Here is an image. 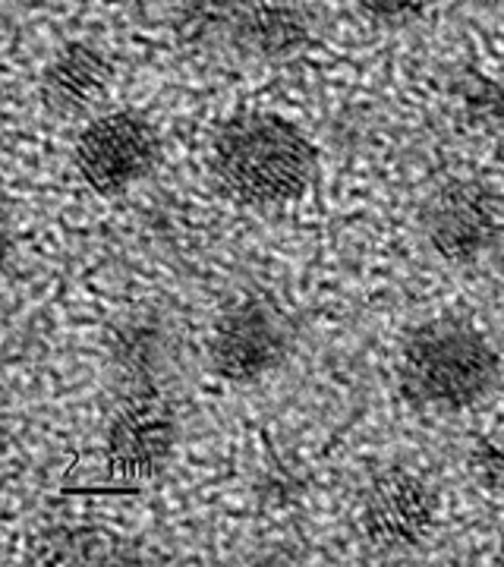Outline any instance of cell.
Masks as SVG:
<instances>
[{"label": "cell", "mask_w": 504, "mask_h": 567, "mask_svg": "<svg viewBox=\"0 0 504 567\" xmlns=\"http://www.w3.org/2000/svg\"><path fill=\"white\" fill-rule=\"evenodd\" d=\"M470 476L492 495H504V432L483 435L466 454Z\"/></svg>", "instance_id": "cell-12"}, {"label": "cell", "mask_w": 504, "mask_h": 567, "mask_svg": "<svg viewBox=\"0 0 504 567\" xmlns=\"http://www.w3.org/2000/svg\"><path fill=\"white\" fill-rule=\"evenodd\" d=\"M398 382L416 410L464 413L488 401L502 385V353L476 322L464 316H435L407 334Z\"/></svg>", "instance_id": "cell-2"}, {"label": "cell", "mask_w": 504, "mask_h": 567, "mask_svg": "<svg viewBox=\"0 0 504 567\" xmlns=\"http://www.w3.org/2000/svg\"><path fill=\"white\" fill-rule=\"evenodd\" d=\"M294 353V322L268 300L224 309L208 338V365L230 385H256Z\"/></svg>", "instance_id": "cell-4"}, {"label": "cell", "mask_w": 504, "mask_h": 567, "mask_svg": "<svg viewBox=\"0 0 504 567\" xmlns=\"http://www.w3.org/2000/svg\"><path fill=\"white\" fill-rule=\"evenodd\" d=\"M73 162L92 193L123 196L158 167L162 136L142 114L111 111L82 130Z\"/></svg>", "instance_id": "cell-5"}, {"label": "cell", "mask_w": 504, "mask_h": 567, "mask_svg": "<svg viewBox=\"0 0 504 567\" xmlns=\"http://www.w3.org/2000/svg\"><path fill=\"white\" fill-rule=\"evenodd\" d=\"M483 7H488V10H498V13H504V0H480Z\"/></svg>", "instance_id": "cell-14"}, {"label": "cell", "mask_w": 504, "mask_h": 567, "mask_svg": "<svg viewBox=\"0 0 504 567\" xmlns=\"http://www.w3.org/2000/svg\"><path fill=\"white\" fill-rule=\"evenodd\" d=\"M174 32L193 51L287 63L316 41V17L300 0H181Z\"/></svg>", "instance_id": "cell-3"}, {"label": "cell", "mask_w": 504, "mask_h": 567, "mask_svg": "<svg viewBox=\"0 0 504 567\" xmlns=\"http://www.w3.org/2000/svg\"><path fill=\"white\" fill-rule=\"evenodd\" d=\"M107 464L123 486L158 480L177 447V416L164 391H133L107 425Z\"/></svg>", "instance_id": "cell-7"}, {"label": "cell", "mask_w": 504, "mask_h": 567, "mask_svg": "<svg viewBox=\"0 0 504 567\" xmlns=\"http://www.w3.org/2000/svg\"><path fill=\"white\" fill-rule=\"evenodd\" d=\"M439 498L423 476L388 466L376 473L360 498V529L379 551L416 548L435 524Z\"/></svg>", "instance_id": "cell-8"}, {"label": "cell", "mask_w": 504, "mask_h": 567, "mask_svg": "<svg viewBox=\"0 0 504 567\" xmlns=\"http://www.w3.org/2000/svg\"><path fill=\"white\" fill-rule=\"evenodd\" d=\"M208 174L230 203L271 208L309 193L319 177V158L312 142L290 121L265 111H243L212 136Z\"/></svg>", "instance_id": "cell-1"}, {"label": "cell", "mask_w": 504, "mask_h": 567, "mask_svg": "<svg viewBox=\"0 0 504 567\" xmlns=\"http://www.w3.org/2000/svg\"><path fill=\"white\" fill-rule=\"evenodd\" d=\"M111 363L117 382L133 391H164L177 365V338L158 316H130L111 338Z\"/></svg>", "instance_id": "cell-10"}, {"label": "cell", "mask_w": 504, "mask_h": 567, "mask_svg": "<svg viewBox=\"0 0 504 567\" xmlns=\"http://www.w3.org/2000/svg\"><path fill=\"white\" fill-rule=\"evenodd\" d=\"M457 95L464 102L470 121L504 140V82L485 76L480 70H466L457 80Z\"/></svg>", "instance_id": "cell-11"}, {"label": "cell", "mask_w": 504, "mask_h": 567, "mask_svg": "<svg viewBox=\"0 0 504 567\" xmlns=\"http://www.w3.org/2000/svg\"><path fill=\"white\" fill-rule=\"evenodd\" d=\"M114 85V63L92 41H66L44 63L39 80V99L48 114L76 121L99 107Z\"/></svg>", "instance_id": "cell-9"}, {"label": "cell", "mask_w": 504, "mask_h": 567, "mask_svg": "<svg viewBox=\"0 0 504 567\" xmlns=\"http://www.w3.org/2000/svg\"><path fill=\"white\" fill-rule=\"evenodd\" d=\"M420 227L444 262H480L502 237V199L480 181L444 183L423 203Z\"/></svg>", "instance_id": "cell-6"}, {"label": "cell", "mask_w": 504, "mask_h": 567, "mask_svg": "<svg viewBox=\"0 0 504 567\" xmlns=\"http://www.w3.org/2000/svg\"><path fill=\"white\" fill-rule=\"evenodd\" d=\"M435 0H357L366 20L384 29H407L432 10Z\"/></svg>", "instance_id": "cell-13"}]
</instances>
